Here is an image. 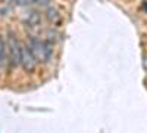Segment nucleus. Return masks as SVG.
I'll use <instances>...</instances> for the list:
<instances>
[{
    "instance_id": "obj_1",
    "label": "nucleus",
    "mask_w": 147,
    "mask_h": 133,
    "mask_svg": "<svg viewBox=\"0 0 147 133\" xmlns=\"http://www.w3.org/2000/svg\"><path fill=\"white\" fill-rule=\"evenodd\" d=\"M30 47L32 49L35 58L41 62H47L53 55L52 44L46 40H43V39H38V37H31L30 39Z\"/></svg>"
},
{
    "instance_id": "obj_2",
    "label": "nucleus",
    "mask_w": 147,
    "mask_h": 133,
    "mask_svg": "<svg viewBox=\"0 0 147 133\" xmlns=\"http://www.w3.org/2000/svg\"><path fill=\"white\" fill-rule=\"evenodd\" d=\"M7 50H9V61L12 67H16L21 64V56H22V46L19 44L16 35L13 33H9L7 39Z\"/></svg>"
},
{
    "instance_id": "obj_3",
    "label": "nucleus",
    "mask_w": 147,
    "mask_h": 133,
    "mask_svg": "<svg viewBox=\"0 0 147 133\" xmlns=\"http://www.w3.org/2000/svg\"><path fill=\"white\" fill-rule=\"evenodd\" d=\"M21 65H22V68H24V70L28 71V72H31V71H34V70H35V65H37V58H35V55H34L32 49H31V47H30L28 44L22 46Z\"/></svg>"
},
{
    "instance_id": "obj_4",
    "label": "nucleus",
    "mask_w": 147,
    "mask_h": 133,
    "mask_svg": "<svg viewBox=\"0 0 147 133\" xmlns=\"http://www.w3.org/2000/svg\"><path fill=\"white\" fill-rule=\"evenodd\" d=\"M25 24L28 27H38L40 25V21H41V16H40V14L38 12H35V10H31V12H28L27 14V16H25Z\"/></svg>"
},
{
    "instance_id": "obj_5",
    "label": "nucleus",
    "mask_w": 147,
    "mask_h": 133,
    "mask_svg": "<svg viewBox=\"0 0 147 133\" xmlns=\"http://www.w3.org/2000/svg\"><path fill=\"white\" fill-rule=\"evenodd\" d=\"M6 52H7V43L5 40V35H2L0 39V64H2V70H5L6 67Z\"/></svg>"
},
{
    "instance_id": "obj_6",
    "label": "nucleus",
    "mask_w": 147,
    "mask_h": 133,
    "mask_svg": "<svg viewBox=\"0 0 147 133\" xmlns=\"http://www.w3.org/2000/svg\"><path fill=\"white\" fill-rule=\"evenodd\" d=\"M57 18H59L57 12L55 9H49V19H50V21H56Z\"/></svg>"
},
{
    "instance_id": "obj_7",
    "label": "nucleus",
    "mask_w": 147,
    "mask_h": 133,
    "mask_svg": "<svg viewBox=\"0 0 147 133\" xmlns=\"http://www.w3.org/2000/svg\"><path fill=\"white\" fill-rule=\"evenodd\" d=\"M143 67H144V70H147V56L144 58V61H143Z\"/></svg>"
}]
</instances>
